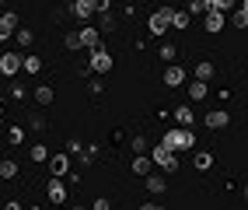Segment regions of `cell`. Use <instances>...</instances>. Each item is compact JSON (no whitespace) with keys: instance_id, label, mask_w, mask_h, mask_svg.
I'll list each match as a JSON object with an SVG mask.
<instances>
[{"instance_id":"1","label":"cell","mask_w":248,"mask_h":210,"mask_svg":"<svg viewBox=\"0 0 248 210\" xmlns=\"http://www.w3.org/2000/svg\"><path fill=\"white\" fill-rule=\"evenodd\" d=\"M161 140L168 144L171 151H192V147H196V133H192V126H171V130L164 133Z\"/></svg>"},{"instance_id":"2","label":"cell","mask_w":248,"mask_h":210,"mask_svg":"<svg viewBox=\"0 0 248 210\" xmlns=\"http://www.w3.org/2000/svg\"><path fill=\"white\" fill-rule=\"evenodd\" d=\"M151 158H154V165H157V168H161L164 175H175V168H178V158H175V151H171V147H168L164 140H161L157 147L151 151Z\"/></svg>"},{"instance_id":"3","label":"cell","mask_w":248,"mask_h":210,"mask_svg":"<svg viewBox=\"0 0 248 210\" xmlns=\"http://www.w3.org/2000/svg\"><path fill=\"white\" fill-rule=\"evenodd\" d=\"M171 25H175V11H171V7H157V11L151 14V21H147L151 35H164Z\"/></svg>"},{"instance_id":"4","label":"cell","mask_w":248,"mask_h":210,"mask_svg":"<svg viewBox=\"0 0 248 210\" xmlns=\"http://www.w3.org/2000/svg\"><path fill=\"white\" fill-rule=\"evenodd\" d=\"M88 63H91L94 74H108V70L115 67V60H112V53L105 49V46H94V49H88Z\"/></svg>"},{"instance_id":"5","label":"cell","mask_w":248,"mask_h":210,"mask_svg":"<svg viewBox=\"0 0 248 210\" xmlns=\"http://www.w3.org/2000/svg\"><path fill=\"white\" fill-rule=\"evenodd\" d=\"M18 70H25V53H4L0 56V74L4 77H14Z\"/></svg>"},{"instance_id":"6","label":"cell","mask_w":248,"mask_h":210,"mask_svg":"<svg viewBox=\"0 0 248 210\" xmlns=\"http://www.w3.org/2000/svg\"><path fill=\"white\" fill-rule=\"evenodd\" d=\"M70 14H74L80 25H88L91 14H98V7H94V0H70Z\"/></svg>"},{"instance_id":"7","label":"cell","mask_w":248,"mask_h":210,"mask_svg":"<svg viewBox=\"0 0 248 210\" xmlns=\"http://www.w3.org/2000/svg\"><path fill=\"white\" fill-rule=\"evenodd\" d=\"M49 172H53L56 179L70 175V172H74V168H70V151H60V154H53V158H49Z\"/></svg>"},{"instance_id":"8","label":"cell","mask_w":248,"mask_h":210,"mask_svg":"<svg viewBox=\"0 0 248 210\" xmlns=\"http://www.w3.org/2000/svg\"><path fill=\"white\" fill-rule=\"evenodd\" d=\"M231 18H227V11H210V14H203V28L210 32V35H217V32H224V25H227Z\"/></svg>"},{"instance_id":"9","label":"cell","mask_w":248,"mask_h":210,"mask_svg":"<svg viewBox=\"0 0 248 210\" xmlns=\"http://www.w3.org/2000/svg\"><path fill=\"white\" fill-rule=\"evenodd\" d=\"M46 196H49V200H53V203L60 207L63 200H67V182H63V179H56V175H53V179H49V186H46Z\"/></svg>"},{"instance_id":"10","label":"cell","mask_w":248,"mask_h":210,"mask_svg":"<svg viewBox=\"0 0 248 210\" xmlns=\"http://www.w3.org/2000/svg\"><path fill=\"white\" fill-rule=\"evenodd\" d=\"M14 35H18V14L4 11V18H0V39H14Z\"/></svg>"},{"instance_id":"11","label":"cell","mask_w":248,"mask_h":210,"mask_svg":"<svg viewBox=\"0 0 248 210\" xmlns=\"http://www.w3.org/2000/svg\"><path fill=\"white\" fill-rule=\"evenodd\" d=\"M164 84H168V88H182V84H186V67L168 63V70H164Z\"/></svg>"},{"instance_id":"12","label":"cell","mask_w":248,"mask_h":210,"mask_svg":"<svg viewBox=\"0 0 248 210\" xmlns=\"http://www.w3.org/2000/svg\"><path fill=\"white\" fill-rule=\"evenodd\" d=\"M31 98H35L39 109H46V105H53V102H56V91L49 88V84H39V88H31Z\"/></svg>"},{"instance_id":"13","label":"cell","mask_w":248,"mask_h":210,"mask_svg":"<svg viewBox=\"0 0 248 210\" xmlns=\"http://www.w3.org/2000/svg\"><path fill=\"white\" fill-rule=\"evenodd\" d=\"M143 186H147V193H154V196H161V193L168 189V179H164L161 172H151V175L143 179Z\"/></svg>"},{"instance_id":"14","label":"cell","mask_w":248,"mask_h":210,"mask_svg":"<svg viewBox=\"0 0 248 210\" xmlns=\"http://www.w3.org/2000/svg\"><path fill=\"white\" fill-rule=\"evenodd\" d=\"M151 172H154V158H151V154H137V158H133V175L147 179Z\"/></svg>"},{"instance_id":"15","label":"cell","mask_w":248,"mask_h":210,"mask_svg":"<svg viewBox=\"0 0 248 210\" xmlns=\"http://www.w3.org/2000/svg\"><path fill=\"white\" fill-rule=\"evenodd\" d=\"M80 39H84V49H94V46H102V28L80 25Z\"/></svg>"},{"instance_id":"16","label":"cell","mask_w":248,"mask_h":210,"mask_svg":"<svg viewBox=\"0 0 248 210\" xmlns=\"http://www.w3.org/2000/svg\"><path fill=\"white\" fill-rule=\"evenodd\" d=\"M210 130H224V126L231 123V112H224V109H217V112H206V119H203Z\"/></svg>"},{"instance_id":"17","label":"cell","mask_w":248,"mask_h":210,"mask_svg":"<svg viewBox=\"0 0 248 210\" xmlns=\"http://www.w3.org/2000/svg\"><path fill=\"white\" fill-rule=\"evenodd\" d=\"M171 116H175V123H178V126H192V123H196L192 105H175V109H171Z\"/></svg>"},{"instance_id":"18","label":"cell","mask_w":248,"mask_h":210,"mask_svg":"<svg viewBox=\"0 0 248 210\" xmlns=\"http://www.w3.org/2000/svg\"><path fill=\"white\" fill-rule=\"evenodd\" d=\"M192 74H196V81H206V84H210V81H213V74H217V67H213L210 60H200Z\"/></svg>"},{"instance_id":"19","label":"cell","mask_w":248,"mask_h":210,"mask_svg":"<svg viewBox=\"0 0 248 210\" xmlns=\"http://www.w3.org/2000/svg\"><path fill=\"white\" fill-rule=\"evenodd\" d=\"M63 46H67L70 53H77V49H84V39H80V28H70L67 35H63Z\"/></svg>"},{"instance_id":"20","label":"cell","mask_w":248,"mask_h":210,"mask_svg":"<svg viewBox=\"0 0 248 210\" xmlns=\"http://www.w3.org/2000/svg\"><path fill=\"white\" fill-rule=\"evenodd\" d=\"M206 95H210V84H206V81H192V84H189V98H192V102H203Z\"/></svg>"},{"instance_id":"21","label":"cell","mask_w":248,"mask_h":210,"mask_svg":"<svg viewBox=\"0 0 248 210\" xmlns=\"http://www.w3.org/2000/svg\"><path fill=\"white\" fill-rule=\"evenodd\" d=\"M49 158H53V154H49L46 144H31V161H39V165H49Z\"/></svg>"},{"instance_id":"22","label":"cell","mask_w":248,"mask_h":210,"mask_svg":"<svg viewBox=\"0 0 248 210\" xmlns=\"http://www.w3.org/2000/svg\"><path fill=\"white\" fill-rule=\"evenodd\" d=\"M227 18H231V28H248V11H241V7H234Z\"/></svg>"},{"instance_id":"23","label":"cell","mask_w":248,"mask_h":210,"mask_svg":"<svg viewBox=\"0 0 248 210\" xmlns=\"http://www.w3.org/2000/svg\"><path fill=\"white\" fill-rule=\"evenodd\" d=\"M7 144H11V147L25 144V126H7Z\"/></svg>"},{"instance_id":"24","label":"cell","mask_w":248,"mask_h":210,"mask_svg":"<svg viewBox=\"0 0 248 210\" xmlns=\"http://www.w3.org/2000/svg\"><path fill=\"white\" fill-rule=\"evenodd\" d=\"M98 28H102V32H115V14L102 11V14H98Z\"/></svg>"},{"instance_id":"25","label":"cell","mask_w":248,"mask_h":210,"mask_svg":"<svg viewBox=\"0 0 248 210\" xmlns=\"http://www.w3.org/2000/svg\"><path fill=\"white\" fill-rule=\"evenodd\" d=\"M28 130L31 133H42L46 130V116H42V112H31V116H28Z\"/></svg>"},{"instance_id":"26","label":"cell","mask_w":248,"mask_h":210,"mask_svg":"<svg viewBox=\"0 0 248 210\" xmlns=\"http://www.w3.org/2000/svg\"><path fill=\"white\" fill-rule=\"evenodd\" d=\"M14 39H18L21 49H28V46L35 42V32H31V28H18V35H14Z\"/></svg>"},{"instance_id":"27","label":"cell","mask_w":248,"mask_h":210,"mask_svg":"<svg viewBox=\"0 0 248 210\" xmlns=\"http://www.w3.org/2000/svg\"><path fill=\"white\" fill-rule=\"evenodd\" d=\"M210 165H213V154H210V151H196V168L206 172Z\"/></svg>"},{"instance_id":"28","label":"cell","mask_w":248,"mask_h":210,"mask_svg":"<svg viewBox=\"0 0 248 210\" xmlns=\"http://www.w3.org/2000/svg\"><path fill=\"white\" fill-rule=\"evenodd\" d=\"M0 175H4V179H14V175H18V165H14L11 158H4L0 161Z\"/></svg>"},{"instance_id":"29","label":"cell","mask_w":248,"mask_h":210,"mask_svg":"<svg viewBox=\"0 0 248 210\" xmlns=\"http://www.w3.org/2000/svg\"><path fill=\"white\" fill-rule=\"evenodd\" d=\"M175 56H178V49H175L171 42H164V46H161V60H164V63H175Z\"/></svg>"},{"instance_id":"30","label":"cell","mask_w":248,"mask_h":210,"mask_svg":"<svg viewBox=\"0 0 248 210\" xmlns=\"http://www.w3.org/2000/svg\"><path fill=\"white\" fill-rule=\"evenodd\" d=\"M42 70V60L39 56H25V74H39Z\"/></svg>"},{"instance_id":"31","label":"cell","mask_w":248,"mask_h":210,"mask_svg":"<svg viewBox=\"0 0 248 210\" xmlns=\"http://www.w3.org/2000/svg\"><path fill=\"white\" fill-rule=\"evenodd\" d=\"M67 151H70V154H77V158H84V151H88V147L74 137V140H67Z\"/></svg>"},{"instance_id":"32","label":"cell","mask_w":248,"mask_h":210,"mask_svg":"<svg viewBox=\"0 0 248 210\" xmlns=\"http://www.w3.org/2000/svg\"><path fill=\"white\" fill-rule=\"evenodd\" d=\"M189 18H192L189 11H175V28H189Z\"/></svg>"},{"instance_id":"33","label":"cell","mask_w":248,"mask_h":210,"mask_svg":"<svg viewBox=\"0 0 248 210\" xmlns=\"http://www.w3.org/2000/svg\"><path fill=\"white\" fill-rule=\"evenodd\" d=\"M189 14H200L203 18L206 14V0H189Z\"/></svg>"},{"instance_id":"34","label":"cell","mask_w":248,"mask_h":210,"mask_svg":"<svg viewBox=\"0 0 248 210\" xmlns=\"http://www.w3.org/2000/svg\"><path fill=\"white\" fill-rule=\"evenodd\" d=\"M129 147H133V154H147V140L143 137H133V140H129Z\"/></svg>"},{"instance_id":"35","label":"cell","mask_w":248,"mask_h":210,"mask_svg":"<svg viewBox=\"0 0 248 210\" xmlns=\"http://www.w3.org/2000/svg\"><path fill=\"white\" fill-rule=\"evenodd\" d=\"M88 91H91V95H102V91H105L102 77H91V81H88Z\"/></svg>"},{"instance_id":"36","label":"cell","mask_w":248,"mask_h":210,"mask_svg":"<svg viewBox=\"0 0 248 210\" xmlns=\"http://www.w3.org/2000/svg\"><path fill=\"white\" fill-rule=\"evenodd\" d=\"M25 95H28V88H25V84H11V98H18V102H21Z\"/></svg>"},{"instance_id":"37","label":"cell","mask_w":248,"mask_h":210,"mask_svg":"<svg viewBox=\"0 0 248 210\" xmlns=\"http://www.w3.org/2000/svg\"><path fill=\"white\" fill-rule=\"evenodd\" d=\"M91 210H112V203H108V196H98V200L91 203Z\"/></svg>"},{"instance_id":"38","label":"cell","mask_w":248,"mask_h":210,"mask_svg":"<svg viewBox=\"0 0 248 210\" xmlns=\"http://www.w3.org/2000/svg\"><path fill=\"white\" fill-rule=\"evenodd\" d=\"M94 7H98V14H102V11H112V0H94Z\"/></svg>"},{"instance_id":"39","label":"cell","mask_w":248,"mask_h":210,"mask_svg":"<svg viewBox=\"0 0 248 210\" xmlns=\"http://www.w3.org/2000/svg\"><path fill=\"white\" fill-rule=\"evenodd\" d=\"M4 210H25V207H21L18 200H7V203H4Z\"/></svg>"},{"instance_id":"40","label":"cell","mask_w":248,"mask_h":210,"mask_svg":"<svg viewBox=\"0 0 248 210\" xmlns=\"http://www.w3.org/2000/svg\"><path fill=\"white\" fill-rule=\"evenodd\" d=\"M140 210H164V207H157V203H140Z\"/></svg>"},{"instance_id":"41","label":"cell","mask_w":248,"mask_h":210,"mask_svg":"<svg viewBox=\"0 0 248 210\" xmlns=\"http://www.w3.org/2000/svg\"><path fill=\"white\" fill-rule=\"evenodd\" d=\"M224 4H227V11H234V7H238V0H224Z\"/></svg>"},{"instance_id":"42","label":"cell","mask_w":248,"mask_h":210,"mask_svg":"<svg viewBox=\"0 0 248 210\" xmlns=\"http://www.w3.org/2000/svg\"><path fill=\"white\" fill-rule=\"evenodd\" d=\"M238 7H241V11H248V0H238Z\"/></svg>"},{"instance_id":"43","label":"cell","mask_w":248,"mask_h":210,"mask_svg":"<svg viewBox=\"0 0 248 210\" xmlns=\"http://www.w3.org/2000/svg\"><path fill=\"white\" fill-rule=\"evenodd\" d=\"M241 196H245V203H248V182H245V189H241Z\"/></svg>"},{"instance_id":"44","label":"cell","mask_w":248,"mask_h":210,"mask_svg":"<svg viewBox=\"0 0 248 210\" xmlns=\"http://www.w3.org/2000/svg\"><path fill=\"white\" fill-rule=\"evenodd\" d=\"M74 210H84V207H74Z\"/></svg>"}]
</instances>
